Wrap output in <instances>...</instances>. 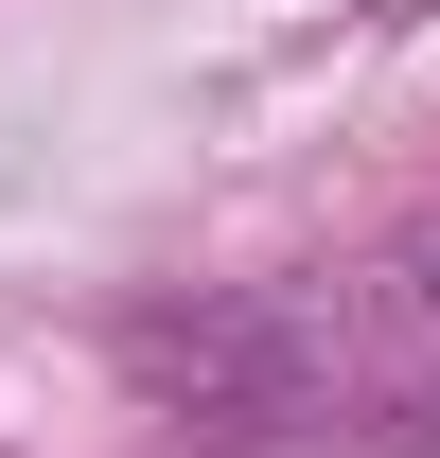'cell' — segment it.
Returning <instances> with one entry per match:
<instances>
[{
	"label": "cell",
	"instance_id": "cell-4",
	"mask_svg": "<svg viewBox=\"0 0 440 458\" xmlns=\"http://www.w3.org/2000/svg\"><path fill=\"white\" fill-rule=\"evenodd\" d=\"M370 18H440V0H370Z\"/></svg>",
	"mask_w": 440,
	"mask_h": 458
},
{
	"label": "cell",
	"instance_id": "cell-1",
	"mask_svg": "<svg viewBox=\"0 0 440 458\" xmlns=\"http://www.w3.org/2000/svg\"><path fill=\"white\" fill-rule=\"evenodd\" d=\"M352 283L334 300H141L123 318V370H141V405H176V423H212V441H265V423H317V388L352 370Z\"/></svg>",
	"mask_w": 440,
	"mask_h": 458
},
{
	"label": "cell",
	"instance_id": "cell-3",
	"mask_svg": "<svg viewBox=\"0 0 440 458\" xmlns=\"http://www.w3.org/2000/svg\"><path fill=\"white\" fill-rule=\"evenodd\" d=\"M405 441H440V370H423V388H405Z\"/></svg>",
	"mask_w": 440,
	"mask_h": 458
},
{
	"label": "cell",
	"instance_id": "cell-2",
	"mask_svg": "<svg viewBox=\"0 0 440 458\" xmlns=\"http://www.w3.org/2000/svg\"><path fill=\"white\" fill-rule=\"evenodd\" d=\"M352 335H370V352H423L440 335V229H405V247L352 265Z\"/></svg>",
	"mask_w": 440,
	"mask_h": 458
}]
</instances>
